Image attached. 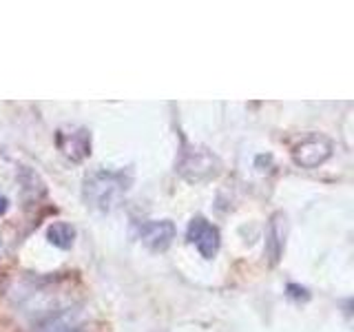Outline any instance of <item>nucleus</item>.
<instances>
[{
    "mask_svg": "<svg viewBox=\"0 0 354 332\" xmlns=\"http://www.w3.org/2000/svg\"><path fill=\"white\" fill-rule=\"evenodd\" d=\"M131 182H133L131 171H106V169L93 171L91 175L84 177V186H82L84 202L86 206H91L95 210L109 213L127 195Z\"/></svg>",
    "mask_w": 354,
    "mask_h": 332,
    "instance_id": "obj_1",
    "label": "nucleus"
},
{
    "mask_svg": "<svg viewBox=\"0 0 354 332\" xmlns=\"http://www.w3.org/2000/svg\"><path fill=\"white\" fill-rule=\"evenodd\" d=\"M175 171L180 173L186 182L199 184L206 180H213L221 171V162L219 158L208 151L206 147H191V144H182L180 158H177Z\"/></svg>",
    "mask_w": 354,
    "mask_h": 332,
    "instance_id": "obj_2",
    "label": "nucleus"
},
{
    "mask_svg": "<svg viewBox=\"0 0 354 332\" xmlns=\"http://www.w3.org/2000/svg\"><path fill=\"white\" fill-rule=\"evenodd\" d=\"M335 153V142L321 133H310L292 147V162L301 169H319Z\"/></svg>",
    "mask_w": 354,
    "mask_h": 332,
    "instance_id": "obj_3",
    "label": "nucleus"
},
{
    "mask_svg": "<svg viewBox=\"0 0 354 332\" xmlns=\"http://www.w3.org/2000/svg\"><path fill=\"white\" fill-rule=\"evenodd\" d=\"M186 237L199 250L204 259H213L221 246V232L204 215H195L186 230Z\"/></svg>",
    "mask_w": 354,
    "mask_h": 332,
    "instance_id": "obj_4",
    "label": "nucleus"
},
{
    "mask_svg": "<svg viewBox=\"0 0 354 332\" xmlns=\"http://www.w3.org/2000/svg\"><path fill=\"white\" fill-rule=\"evenodd\" d=\"M286 237H288V215L283 210H277L268 219V228H266V243L263 255L268 266H277L283 257L286 250Z\"/></svg>",
    "mask_w": 354,
    "mask_h": 332,
    "instance_id": "obj_5",
    "label": "nucleus"
},
{
    "mask_svg": "<svg viewBox=\"0 0 354 332\" xmlns=\"http://www.w3.org/2000/svg\"><path fill=\"white\" fill-rule=\"evenodd\" d=\"M175 232L177 230L171 219H151V221H144L138 228V237L147 248L162 252L173 243Z\"/></svg>",
    "mask_w": 354,
    "mask_h": 332,
    "instance_id": "obj_6",
    "label": "nucleus"
},
{
    "mask_svg": "<svg viewBox=\"0 0 354 332\" xmlns=\"http://www.w3.org/2000/svg\"><path fill=\"white\" fill-rule=\"evenodd\" d=\"M55 142H58V149L62 151V155L71 162H82L84 158L91 155V133L86 129H60L58 136H55Z\"/></svg>",
    "mask_w": 354,
    "mask_h": 332,
    "instance_id": "obj_7",
    "label": "nucleus"
},
{
    "mask_svg": "<svg viewBox=\"0 0 354 332\" xmlns=\"http://www.w3.org/2000/svg\"><path fill=\"white\" fill-rule=\"evenodd\" d=\"M47 239L55 248L69 250L75 241V228L69 224V221H53V224L47 228Z\"/></svg>",
    "mask_w": 354,
    "mask_h": 332,
    "instance_id": "obj_8",
    "label": "nucleus"
},
{
    "mask_svg": "<svg viewBox=\"0 0 354 332\" xmlns=\"http://www.w3.org/2000/svg\"><path fill=\"white\" fill-rule=\"evenodd\" d=\"M42 332H80V328H77L75 319L64 313V315H58L51 319V324L47 328H42Z\"/></svg>",
    "mask_w": 354,
    "mask_h": 332,
    "instance_id": "obj_9",
    "label": "nucleus"
},
{
    "mask_svg": "<svg viewBox=\"0 0 354 332\" xmlns=\"http://www.w3.org/2000/svg\"><path fill=\"white\" fill-rule=\"evenodd\" d=\"M288 297H292V299H304V302H308V299H310V293L306 290L304 286L288 284Z\"/></svg>",
    "mask_w": 354,
    "mask_h": 332,
    "instance_id": "obj_10",
    "label": "nucleus"
},
{
    "mask_svg": "<svg viewBox=\"0 0 354 332\" xmlns=\"http://www.w3.org/2000/svg\"><path fill=\"white\" fill-rule=\"evenodd\" d=\"M7 210H9V199L0 195V217H3V215L7 213Z\"/></svg>",
    "mask_w": 354,
    "mask_h": 332,
    "instance_id": "obj_11",
    "label": "nucleus"
}]
</instances>
